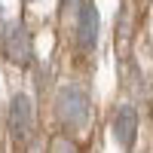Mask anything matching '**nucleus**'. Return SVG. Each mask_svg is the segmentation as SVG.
Here are the masks:
<instances>
[{"label":"nucleus","instance_id":"f257e3e1","mask_svg":"<svg viewBox=\"0 0 153 153\" xmlns=\"http://www.w3.org/2000/svg\"><path fill=\"white\" fill-rule=\"evenodd\" d=\"M55 117L68 129H83L89 123V95L80 86H65L55 98Z\"/></svg>","mask_w":153,"mask_h":153},{"label":"nucleus","instance_id":"7ed1b4c3","mask_svg":"<svg viewBox=\"0 0 153 153\" xmlns=\"http://www.w3.org/2000/svg\"><path fill=\"white\" fill-rule=\"evenodd\" d=\"M98 31H101V19H98V6L92 0H83L80 12H76V46L83 52H92L98 43Z\"/></svg>","mask_w":153,"mask_h":153},{"label":"nucleus","instance_id":"0eeeda50","mask_svg":"<svg viewBox=\"0 0 153 153\" xmlns=\"http://www.w3.org/2000/svg\"><path fill=\"white\" fill-rule=\"evenodd\" d=\"M80 6H83V0H61V12H80Z\"/></svg>","mask_w":153,"mask_h":153},{"label":"nucleus","instance_id":"f03ea898","mask_svg":"<svg viewBox=\"0 0 153 153\" xmlns=\"http://www.w3.org/2000/svg\"><path fill=\"white\" fill-rule=\"evenodd\" d=\"M0 46H3V55L19 68L34 65V40L31 31L25 28L22 22H6L3 31H0Z\"/></svg>","mask_w":153,"mask_h":153},{"label":"nucleus","instance_id":"423d86ee","mask_svg":"<svg viewBox=\"0 0 153 153\" xmlns=\"http://www.w3.org/2000/svg\"><path fill=\"white\" fill-rule=\"evenodd\" d=\"M49 153H76V147L68 141V138H55L52 147H49Z\"/></svg>","mask_w":153,"mask_h":153},{"label":"nucleus","instance_id":"39448f33","mask_svg":"<svg viewBox=\"0 0 153 153\" xmlns=\"http://www.w3.org/2000/svg\"><path fill=\"white\" fill-rule=\"evenodd\" d=\"M113 138H117V144L123 150H129L138 138V110L132 104H123L117 110V117H113Z\"/></svg>","mask_w":153,"mask_h":153},{"label":"nucleus","instance_id":"20e7f679","mask_svg":"<svg viewBox=\"0 0 153 153\" xmlns=\"http://www.w3.org/2000/svg\"><path fill=\"white\" fill-rule=\"evenodd\" d=\"M9 132L16 141H28L34 132V104L28 95H12L9 101Z\"/></svg>","mask_w":153,"mask_h":153}]
</instances>
